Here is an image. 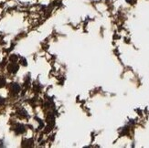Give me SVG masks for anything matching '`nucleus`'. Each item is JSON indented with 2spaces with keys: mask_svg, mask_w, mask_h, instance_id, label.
<instances>
[{
  "mask_svg": "<svg viewBox=\"0 0 149 148\" xmlns=\"http://www.w3.org/2000/svg\"><path fill=\"white\" fill-rule=\"evenodd\" d=\"M18 65L17 64H16V63H10L9 65L8 66V72H11V73H16L17 70H18Z\"/></svg>",
  "mask_w": 149,
  "mask_h": 148,
  "instance_id": "nucleus-1",
  "label": "nucleus"
},
{
  "mask_svg": "<svg viewBox=\"0 0 149 148\" xmlns=\"http://www.w3.org/2000/svg\"><path fill=\"white\" fill-rule=\"evenodd\" d=\"M10 90L13 94H17L19 92H20V87H19V85L17 84V83H13V84H11Z\"/></svg>",
  "mask_w": 149,
  "mask_h": 148,
  "instance_id": "nucleus-2",
  "label": "nucleus"
},
{
  "mask_svg": "<svg viewBox=\"0 0 149 148\" xmlns=\"http://www.w3.org/2000/svg\"><path fill=\"white\" fill-rule=\"evenodd\" d=\"M15 131L17 134H20L23 133L25 132V126L22 124H17L16 128H15Z\"/></svg>",
  "mask_w": 149,
  "mask_h": 148,
  "instance_id": "nucleus-3",
  "label": "nucleus"
},
{
  "mask_svg": "<svg viewBox=\"0 0 149 148\" xmlns=\"http://www.w3.org/2000/svg\"><path fill=\"white\" fill-rule=\"evenodd\" d=\"M54 121H55L54 116H53V115L49 114V116H48V118H47L48 124H49V125H50V126H53V125H54Z\"/></svg>",
  "mask_w": 149,
  "mask_h": 148,
  "instance_id": "nucleus-4",
  "label": "nucleus"
},
{
  "mask_svg": "<svg viewBox=\"0 0 149 148\" xmlns=\"http://www.w3.org/2000/svg\"><path fill=\"white\" fill-rule=\"evenodd\" d=\"M6 85V80L3 77H0V88H3Z\"/></svg>",
  "mask_w": 149,
  "mask_h": 148,
  "instance_id": "nucleus-5",
  "label": "nucleus"
},
{
  "mask_svg": "<svg viewBox=\"0 0 149 148\" xmlns=\"http://www.w3.org/2000/svg\"><path fill=\"white\" fill-rule=\"evenodd\" d=\"M17 55H12V56L10 57V60H11L12 62L17 61Z\"/></svg>",
  "mask_w": 149,
  "mask_h": 148,
  "instance_id": "nucleus-6",
  "label": "nucleus"
},
{
  "mask_svg": "<svg viewBox=\"0 0 149 148\" xmlns=\"http://www.w3.org/2000/svg\"><path fill=\"white\" fill-rule=\"evenodd\" d=\"M20 62H21L22 65H24V66H27V60H26L25 59H23V58H22V59L20 60Z\"/></svg>",
  "mask_w": 149,
  "mask_h": 148,
  "instance_id": "nucleus-7",
  "label": "nucleus"
},
{
  "mask_svg": "<svg viewBox=\"0 0 149 148\" xmlns=\"http://www.w3.org/2000/svg\"><path fill=\"white\" fill-rule=\"evenodd\" d=\"M5 104V99L2 98V97H0V105H2Z\"/></svg>",
  "mask_w": 149,
  "mask_h": 148,
  "instance_id": "nucleus-8",
  "label": "nucleus"
}]
</instances>
